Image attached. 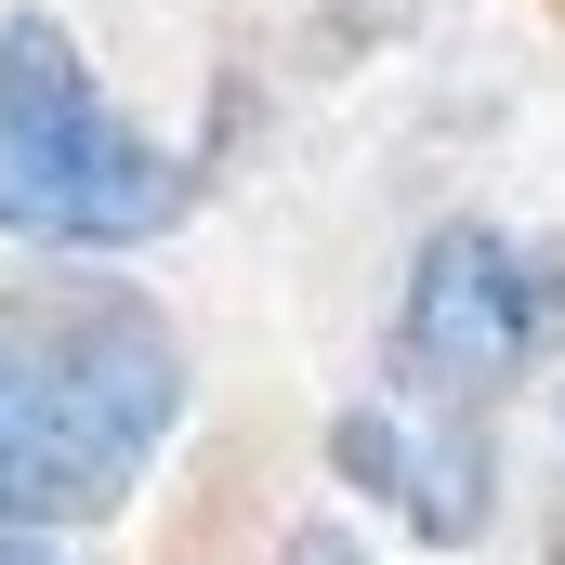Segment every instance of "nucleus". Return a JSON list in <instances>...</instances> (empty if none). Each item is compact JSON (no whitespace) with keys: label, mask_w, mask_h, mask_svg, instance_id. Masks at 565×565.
<instances>
[{"label":"nucleus","mask_w":565,"mask_h":565,"mask_svg":"<svg viewBox=\"0 0 565 565\" xmlns=\"http://www.w3.org/2000/svg\"><path fill=\"white\" fill-rule=\"evenodd\" d=\"M198 422V342L119 264L0 277V526L93 540Z\"/></svg>","instance_id":"nucleus-1"},{"label":"nucleus","mask_w":565,"mask_h":565,"mask_svg":"<svg viewBox=\"0 0 565 565\" xmlns=\"http://www.w3.org/2000/svg\"><path fill=\"white\" fill-rule=\"evenodd\" d=\"M198 158L119 106V79L79 53L53 0L0 13V250L13 264H132L184 237Z\"/></svg>","instance_id":"nucleus-2"},{"label":"nucleus","mask_w":565,"mask_h":565,"mask_svg":"<svg viewBox=\"0 0 565 565\" xmlns=\"http://www.w3.org/2000/svg\"><path fill=\"white\" fill-rule=\"evenodd\" d=\"M565 342V250L526 237V224H487V211H447L408 277H395V395L422 408H460V422H500Z\"/></svg>","instance_id":"nucleus-3"},{"label":"nucleus","mask_w":565,"mask_h":565,"mask_svg":"<svg viewBox=\"0 0 565 565\" xmlns=\"http://www.w3.org/2000/svg\"><path fill=\"white\" fill-rule=\"evenodd\" d=\"M329 473H342V500H369L422 553H473L500 526V434L460 422V408H422V395L329 408Z\"/></svg>","instance_id":"nucleus-4"},{"label":"nucleus","mask_w":565,"mask_h":565,"mask_svg":"<svg viewBox=\"0 0 565 565\" xmlns=\"http://www.w3.org/2000/svg\"><path fill=\"white\" fill-rule=\"evenodd\" d=\"M277 565H382V540L342 513H302V526H277Z\"/></svg>","instance_id":"nucleus-5"},{"label":"nucleus","mask_w":565,"mask_h":565,"mask_svg":"<svg viewBox=\"0 0 565 565\" xmlns=\"http://www.w3.org/2000/svg\"><path fill=\"white\" fill-rule=\"evenodd\" d=\"M0 565H93L79 540H26V526H0Z\"/></svg>","instance_id":"nucleus-6"}]
</instances>
